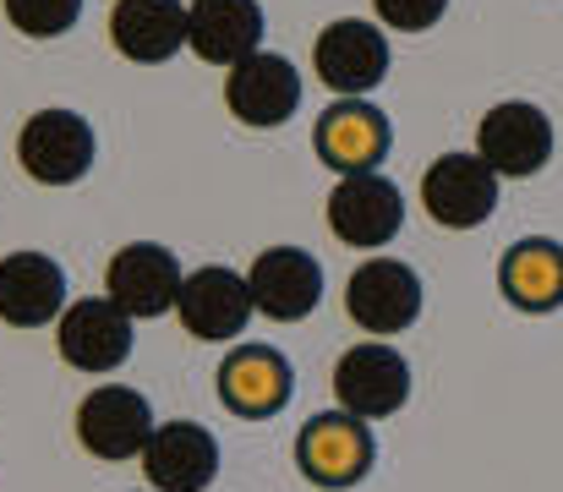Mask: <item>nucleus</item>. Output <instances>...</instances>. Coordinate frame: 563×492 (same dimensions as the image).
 I'll return each mask as SVG.
<instances>
[{
    "instance_id": "2eb2a0df",
    "label": "nucleus",
    "mask_w": 563,
    "mask_h": 492,
    "mask_svg": "<svg viewBox=\"0 0 563 492\" xmlns=\"http://www.w3.org/2000/svg\"><path fill=\"white\" fill-rule=\"evenodd\" d=\"M66 313V269L49 252H5L0 258V324L44 328Z\"/></svg>"
},
{
    "instance_id": "f03ea898",
    "label": "nucleus",
    "mask_w": 563,
    "mask_h": 492,
    "mask_svg": "<svg viewBox=\"0 0 563 492\" xmlns=\"http://www.w3.org/2000/svg\"><path fill=\"white\" fill-rule=\"evenodd\" d=\"M312 72L334 99H367L377 83L388 77V33L383 22L340 17L318 33L312 44Z\"/></svg>"
},
{
    "instance_id": "412c9836",
    "label": "nucleus",
    "mask_w": 563,
    "mask_h": 492,
    "mask_svg": "<svg viewBox=\"0 0 563 492\" xmlns=\"http://www.w3.org/2000/svg\"><path fill=\"white\" fill-rule=\"evenodd\" d=\"M498 285L509 296V307L520 313H553L563 307V247L548 236L515 241L498 263Z\"/></svg>"
},
{
    "instance_id": "a211bd4d",
    "label": "nucleus",
    "mask_w": 563,
    "mask_h": 492,
    "mask_svg": "<svg viewBox=\"0 0 563 492\" xmlns=\"http://www.w3.org/2000/svg\"><path fill=\"white\" fill-rule=\"evenodd\" d=\"M290 361L274 345H235L219 367V400L235 416H274L290 405Z\"/></svg>"
},
{
    "instance_id": "6ab92c4d",
    "label": "nucleus",
    "mask_w": 563,
    "mask_h": 492,
    "mask_svg": "<svg viewBox=\"0 0 563 492\" xmlns=\"http://www.w3.org/2000/svg\"><path fill=\"white\" fill-rule=\"evenodd\" d=\"M110 44L132 66H165L187 44V6L181 0H115Z\"/></svg>"
},
{
    "instance_id": "f3484780",
    "label": "nucleus",
    "mask_w": 563,
    "mask_h": 492,
    "mask_svg": "<svg viewBox=\"0 0 563 492\" xmlns=\"http://www.w3.org/2000/svg\"><path fill=\"white\" fill-rule=\"evenodd\" d=\"M143 477L154 492H202L219 477V444L197 422H159L143 449Z\"/></svg>"
},
{
    "instance_id": "4468645a",
    "label": "nucleus",
    "mask_w": 563,
    "mask_h": 492,
    "mask_svg": "<svg viewBox=\"0 0 563 492\" xmlns=\"http://www.w3.org/2000/svg\"><path fill=\"white\" fill-rule=\"evenodd\" d=\"M176 313H181V324H187L191 339H213V345H219V339L246 334L257 302H252L246 274H235V269H224V263H208V269H191L187 280H181Z\"/></svg>"
},
{
    "instance_id": "1a4fd4ad",
    "label": "nucleus",
    "mask_w": 563,
    "mask_h": 492,
    "mask_svg": "<svg viewBox=\"0 0 563 492\" xmlns=\"http://www.w3.org/2000/svg\"><path fill=\"white\" fill-rule=\"evenodd\" d=\"M329 230L334 241L345 247H388L405 225V197L388 175L377 170H356V175H340L334 192H329Z\"/></svg>"
},
{
    "instance_id": "423d86ee",
    "label": "nucleus",
    "mask_w": 563,
    "mask_h": 492,
    "mask_svg": "<svg viewBox=\"0 0 563 492\" xmlns=\"http://www.w3.org/2000/svg\"><path fill=\"white\" fill-rule=\"evenodd\" d=\"M154 411L137 389L126 383H99L82 405H77V444L93 460H143L148 438H154Z\"/></svg>"
},
{
    "instance_id": "20e7f679",
    "label": "nucleus",
    "mask_w": 563,
    "mask_h": 492,
    "mask_svg": "<svg viewBox=\"0 0 563 492\" xmlns=\"http://www.w3.org/2000/svg\"><path fill=\"white\" fill-rule=\"evenodd\" d=\"M476 154L504 181H531L553 160V121L531 99H504L476 121Z\"/></svg>"
},
{
    "instance_id": "9d476101",
    "label": "nucleus",
    "mask_w": 563,
    "mask_h": 492,
    "mask_svg": "<svg viewBox=\"0 0 563 492\" xmlns=\"http://www.w3.org/2000/svg\"><path fill=\"white\" fill-rule=\"evenodd\" d=\"M132 313H121L110 296H88V302H71L55 324V350L66 367L88 372V378H104L115 372L126 356H132Z\"/></svg>"
},
{
    "instance_id": "4be33fe9",
    "label": "nucleus",
    "mask_w": 563,
    "mask_h": 492,
    "mask_svg": "<svg viewBox=\"0 0 563 492\" xmlns=\"http://www.w3.org/2000/svg\"><path fill=\"white\" fill-rule=\"evenodd\" d=\"M0 11L22 39H66L82 17V0H0Z\"/></svg>"
},
{
    "instance_id": "0eeeda50",
    "label": "nucleus",
    "mask_w": 563,
    "mask_h": 492,
    "mask_svg": "<svg viewBox=\"0 0 563 492\" xmlns=\"http://www.w3.org/2000/svg\"><path fill=\"white\" fill-rule=\"evenodd\" d=\"M334 400H340V411H351L362 422L394 416L410 400V361L394 345H383V339L351 345L334 361Z\"/></svg>"
},
{
    "instance_id": "f8f14e48",
    "label": "nucleus",
    "mask_w": 563,
    "mask_h": 492,
    "mask_svg": "<svg viewBox=\"0 0 563 492\" xmlns=\"http://www.w3.org/2000/svg\"><path fill=\"white\" fill-rule=\"evenodd\" d=\"M345 313L367 334H399L421 318V274L399 258H367L356 263L351 285H345Z\"/></svg>"
},
{
    "instance_id": "dca6fc26",
    "label": "nucleus",
    "mask_w": 563,
    "mask_h": 492,
    "mask_svg": "<svg viewBox=\"0 0 563 492\" xmlns=\"http://www.w3.org/2000/svg\"><path fill=\"white\" fill-rule=\"evenodd\" d=\"M187 50L208 66H241L263 50V6L257 0H187Z\"/></svg>"
},
{
    "instance_id": "f257e3e1",
    "label": "nucleus",
    "mask_w": 563,
    "mask_h": 492,
    "mask_svg": "<svg viewBox=\"0 0 563 492\" xmlns=\"http://www.w3.org/2000/svg\"><path fill=\"white\" fill-rule=\"evenodd\" d=\"M99 160V138L77 110H33L16 132V164L38 186H77Z\"/></svg>"
},
{
    "instance_id": "7ed1b4c3",
    "label": "nucleus",
    "mask_w": 563,
    "mask_h": 492,
    "mask_svg": "<svg viewBox=\"0 0 563 492\" xmlns=\"http://www.w3.org/2000/svg\"><path fill=\"white\" fill-rule=\"evenodd\" d=\"M498 181L504 175L482 160L476 149L471 154H443V160L427 164V175H421V208L443 230H476L498 208Z\"/></svg>"
},
{
    "instance_id": "ddd939ff",
    "label": "nucleus",
    "mask_w": 563,
    "mask_h": 492,
    "mask_svg": "<svg viewBox=\"0 0 563 492\" xmlns=\"http://www.w3.org/2000/svg\"><path fill=\"white\" fill-rule=\"evenodd\" d=\"M246 285H252L257 313L274 318V324H301L323 302V269L301 247H268V252H257L252 269H246Z\"/></svg>"
},
{
    "instance_id": "6e6552de",
    "label": "nucleus",
    "mask_w": 563,
    "mask_h": 492,
    "mask_svg": "<svg viewBox=\"0 0 563 492\" xmlns=\"http://www.w3.org/2000/svg\"><path fill=\"white\" fill-rule=\"evenodd\" d=\"M224 105H230V116H235L241 127L274 132V127H285V121L301 110V72H296L285 55L257 50V55H246L241 66L224 72Z\"/></svg>"
},
{
    "instance_id": "aec40b11",
    "label": "nucleus",
    "mask_w": 563,
    "mask_h": 492,
    "mask_svg": "<svg viewBox=\"0 0 563 492\" xmlns=\"http://www.w3.org/2000/svg\"><path fill=\"white\" fill-rule=\"evenodd\" d=\"M312 143H318L323 164L340 170V175L377 170V160L388 154V121H383V110L367 105V99H334V105L318 116Z\"/></svg>"
},
{
    "instance_id": "39448f33",
    "label": "nucleus",
    "mask_w": 563,
    "mask_h": 492,
    "mask_svg": "<svg viewBox=\"0 0 563 492\" xmlns=\"http://www.w3.org/2000/svg\"><path fill=\"white\" fill-rule=\"evenodd\" d=\"M373 460H377L373 433H367V422L351 416V411H323V416H312V422L301 427V438H296V466H301V477L318 482V488H356V482L373 471Z\"/></svg>"
},
{
    "instance_id": "5701e85b",
    "label": "nucleus",
    "mask_w": 563,
    "mask_h": 492,
    "mask_svg": "<svg viewBox=\"0 0 563 492\" xmlns=\"http://www.w3.org/2000/svg\"><path fill=\"white\" fill-rule=\"evenodd\" d=\"M443 11H449V0H373V17L399 33H427L443 22Z\"/></svg>"
},
{
    "instance_id": "9b49d317",
    "label": "nucleus",
    "mask_w": 563,
    "mask_h": 492,
    "mask_svg": "<svg viewBox=\"0 0 563 492\" xmlns=\"http://www.w3.org/2000/svg\"><path fill=\"white\" fill-rule=\"evenodd\" d=\"M181 263H176V252L170 247H159V241H132V247H121L115 258H110V269H104V296L121 307V313H132V318H165V313H176V302H181Z\"/></svg>"
}]
</instances>
